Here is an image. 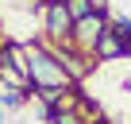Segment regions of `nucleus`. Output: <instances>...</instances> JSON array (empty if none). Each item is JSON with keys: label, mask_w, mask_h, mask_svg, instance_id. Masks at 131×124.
Instances as JSON below:
<instances>
[{"label": "nucleus", "mask_w": 131, "mask_h": 124, "mask_svg": "<svg viewBox=\"0 0 131 124\" xmlns=\"http://www.w3.org/2000/svg\"><path fill=\"white\" fill-rule=\"evenodd\" d=\"M23 54H27V78H31V89H70L73 78L70 70L62 66V58L46 47H35V43H23Z\"/></svg>", "instance_id": "f257e3e1"}, {"label": "nucleus", "mask_w": 131, "mask_h": 124, "mask_svg": "<svg viewBox=\"0 0 131 124\" xmlns=\"http://www.w3.org/2000/svg\"><path fill=\"white\" fill-rule=\"evenodd\" d=\"M42 31L54 47L73 39V16L66 8V0H42Z\"/></svg>", "instance_id": "f03ea898"}, {"label": "nucleus", "mask_w": 131, "mask_h": 124, "mask_svg": "<svg viewBox=\"0 0 131 124\" xmlns=\"http://www.w3.org/2000/svg\"><path fill=\"white\" fill-rule=\"evenodd\" d=\"M108 27H112V20H108L104 12H93V16H85V20H77V23H73V39H70V43H73L77 50L93 54V47L100 43V35H104Z\"/></svg>", "instance_id": "7ed1b4c3"}, {"label": "nucleus", "mask_w": 131, "mask_h": 124, "mask_svg": "<svg viewBox=\"0 0 131 124\" xmlns=\"http://www.w3.org/2000/svg\"><path fill=\"white\" fill-rule=\"evenodd\" d=\"M123 54H127V43H123L112 27H108V31L100 35V43L93 47V58H96V62H112V58H123Z\"/></svg>", "instance_id": "20e7f679"}, {"label": "nucleus", "mask_w": 131, "mask_h": 124, "mask_svg": "<svg viewBox=\"0 0 131 124\" xmlns=\"http://www.w3.org/2000/svg\"><path fill=\"white\" fill-rule=\"evenodd\" d=\"M16 105H23V89L4 85V89H0V109H16Z\"/></svg>", "instance_id": "39448f33"}, {"label": "nucleus", "mask_w": 131, "mask_h": 124, "mask_svg": "<svg viewBox=\"0 0 131 124\" xmlns=\"http://www.w3.org/2000/svg\"><path fill=\"white\" fill-rule=\"evenodd\" d=\"M66 8H70V16H73V23H77V20L93 16V0H66Z\"/></svg>", "instance_id": "423d86ee"}, {"label": "nucleus", "mask_w": 131, "mask_h": 124, "mask_svg": "<svg viewBox=\"0 0 131 124\" xmlns=\"http://www.w3.org/2000/svg\"><path fill=\"white\" fill-rule=\"evenodd\" d=\"M112 31H116V35H119V39L127 43V39H131V20H127V16H119V20H112Z\"/></svg>", "instance_id": "0eeeda50"}, {"label": "nucleus", "mask_w": 131, "mask_h": 124, "mask_svg": "<svg viewBox=\"0 0 131 124\" xmlns=\"http://www.w3.org/2000/svg\"><path fill=\"white\" fill-rule=\"evenodd\" d=\"M108 4L112 0H93V12H108Z\"/></svg>", "instance_id": "6e6552de"}, {"label": "nucleus", "mask_w": 131, "mask_h": 124, "mask_svg": "<svg viewBox=\"0 0 131 124\" xmlns=\"http://www.w3.org/2000/svg\"><path fill=\"white\" fill-rule=\"evenodd\" d=\"M123 58H131V39H127V54H123Z\"/></svg>", "instance_id": "1a4fd4ad"}, {"label": "nucleus", "mask_w": 131, "mask_h": 124, "mask_svg": "<svg viewBox=\"0 0 131 124\" xmlns=\"http://www.w3.org/2000/svg\"><path fill=\"white\" fill-rule=\"evenodd\" d=\"M0 124H4V112H0Z\"/></svg>", "instance_id": "9d476101"}]
</instances>
